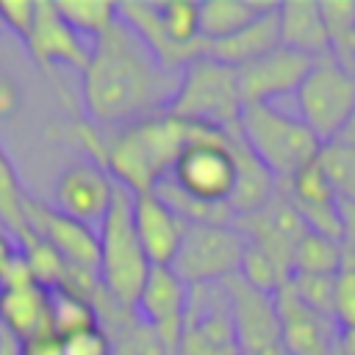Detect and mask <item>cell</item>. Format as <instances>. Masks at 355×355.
<instances>
[{
  "label": "cell",
  "instance_id": "cell-1",
  "mask_svg": "<svg viewBox=\"0 0 355 355\" xmlns=\"http://www.w3.org/2000/svg\"><path fill=\"white\" fill-rule=\"evenodd\" d=\"M175 89L178 75L161 69L122 19L92 42L89 64L80 72L86 119L105 130L128 128L166 111Z\"/></svg>",
  "mask_w": 355,
  "mask_h": 355
},
{
  "label": "cell",
  "instance_id": "cell-2",
  "mask_svg": "<svg viewBox=\"0 0 355 355\" xmlns=\"http://www.w3.org/2000/svg\"><path fill=\"white\" fill-rule=\"evenodd\" d=\"M97 236H100V283L111 297V302H116L125 311H133L153 266L133 227V194L119 183L114 191L111 211L97 227Z\"/></svg>",
  "mask_w": 355,
  "mask_h": 355
},
{
  "label": "cell",
  "instance_id": "cell-3",
  "mask_svg": "<svg viewBox=\"0 0 355 355\" xmlns=\"http://www.w3.org/2000/svg\"><path fill=\"white\" fill-rule=\"evenodd\" d=\"M239 133L275 180H288L322 150V141L311 133V128L297 114L277 105H244Z\"/></svg>",
  "mask_w": 355,
  "mask_h": 355
},
{
  "label": "cell",
  "instance_id": "cell-4",
  "mask_svg": "<svg viewBox=\"0 0 355 355\" xmlns=\"http://www.w3.org/2000/svg\"><path fill=\"white\" fill-rule=\"evenodd\" d=\"M241 108L244 103L239 94L236 69L200 55L178 75V89L166 111L189 125L230 130L239 125Z\"/></svg>",
  "mask_w": 355,
  "mask_h": 355
},
{
  "label": "cell",
  "instance_id": "cell-5",
  "mask_svg": "<svg viewBox=\"0 0 355 355\" xmlns=\"http://www.w3.org/2000/svg\"><path fill=\"white\" fill-rule=\"evenodd\" d=\"M166 178L202 205H227L236 189V155L230 130L194 125Z\"/></svg>",
  "mask_w": 355,
  "mask_h": 355
},
{
  "label": "cell",
  "instance_id": "cell-6",
  "mask_svg": "<svg viewBox=\"0 0 355 355\" xmlns=\"http://www.w3.org/2000/svg\"><path fill=\"white\" fill-rule=\"evenodd\" d=\"M297 116L311 128V133L327 144L338 139L344 125L355 114V72L344 69L333 55L316 58L297 94Z\"/></svg>",
  "mask_w": 355,
  "mask_h": 355
},
{
  "label": "cell",
  "instance_id": "cell-7",
  "mask_svg": "<svg viewBox=\"0 0 355 355\" xmlns=\"http://www.w3.org/2000/svg\"><path fill=\"white\" fill-rule=\"evenodd\" d=\"M247 241L236 225H186L172 269L186 286L225 283L241 269Z\"/></svg>",
  "mask_w": 355,
  "mask_h": 355
},
{
  "label": "cell",
  "instance_id": "cell-8",
  "mask_svg": "<svg viewBox=\"0 0 355 355\" xmlns=\"http://www.w3.org/2000/svg\"><path fill=\"white\" fill-rule=\"evenodd\" d=\"M239 355H288L280 341L275 297L247 286L239 275L225 280Z\"/></svg>",
  "mask_w": 355,
  "mask_h": 355
},
{
  "label": "cell",
  "instance_id": "cell-9",
  "mask_svg": "<svg viewBox=\"0 0 355 355\" xmlns=\"http://www.w3.org/2000/svg\"><path fill=\"white\" fill-rule=\"evenodd\" d=\"M189 297H191V286H186L172 266H153L133 305V313L161 338L169 355H175L180 347L186 313H189Z\"/></svg>",
  "mask_w": 355,
  "mask_h": 355
},
{
  "label": "cell",
  "instance_id": "cell-10",
  "mask_svg": "<svg viewBox=\"0 0 355 355\" xmlns=\"http://www.w3.org/2000/svg\"><path fill=\"white\" fill-rule=\"evenodd\" d=\"M25 219H28L31 233L36 239L47 241L69 263V269L100 275L97 227H89L78 219H69L67 214L55 211L50 202H42L33 194H28V200H25Z\"/></svg>",
  "mask_w": 355,
  "mask_h": 355
},
{
  "label": "cell",
  "instance_id": "cell-11",
  "mask_svg": "<svg viewBox=\"0 0 355 355\" xmlns=\"http://www.w3.org/2000/svg\"><path fill=\"white\" fill-rule=\"evenodd\" d=\"M114 191H116L114 178L100 164L80 158L58 175L50 205L67 214L69 219H78L89 227H100L111 211Z\"/></svg>",
  "mask_w": 355,
  "mask_h": 355
},
{
  "label": "cell",
  "instance_id": "cell-12",
  "mask_svg": "<svg viewBox=\"0 0 355 355\" xmlns=\"http://www.w3.org/2000/svg\"><path fill=\"white\" fill-rule=\"evenodd\" d=\"M25 47H28L33 64L42 72H47L55 83H58L55 69L69 67V69H75L80 75L86 69L89 53H92V44L67 25V19L61 17L58 6L50 3V0L36 3L33 28H31V36L25 39Z\"/></svg>",
  "mask_w": 355,
  "mask_h": 355
},
{
  "label": "cell",
  "instance_id": "cell-13",
  "mask_svg": "<svg viewBox=\"0 0 355 355\" xmlns=\"http://www.w3.org/2000/svg\"><path fill=\"white\" fill-rule=\"evenodd\" d=\"M316 58H308L297 50L277 47L263 58L236 69L239 94L244 105H275L280 97H294Z\"/></svg>",
  "mask_w": 355,
  "mask_h": 355
},
{
  "label": "cell",
  "instance_id": "cell-14",
  "mask_svg": "<svg viewBox=\"0 0 355 355\" xmlns=\"http://www.w3.org/2000/svg\"><path fill=\"white\" fill-rule=\"evenodd\" d=\"M277 183L311 233H319V236L338 241V236H341V200L324 175L319 155L313 161H308L302 169H297L288 180H277Z\"/></svg>",
  "mask_w": 355,
  "mask_h": 355
},
{
  "label": "cell",
  "instance_id": "cell-15",
  "mask_svg": "<svg viewBox=\"0 0 355 355\" xmlns=\"http://www.w3.org/2000/svg\"><path fill=\"white\" fill-rule=\"evenodd\" d=\"M275 311L280 322V341L288 355H330L338 338V324L302 305L288 283L275 294Z\"/></svg>",
  "mask_w": 355,
  "mask_h": 355
},
{
  "label": "cell",
  "instance_id": "cell-16",
  "mask_svg": "<svg viewBox=\"0 0 355 355\" xmlns=\"http://www.w3.org/2000/svg\"><path fill=\"white\" fill-rule=\"evenodd\" d=\"M133 227L150 266H172L186 233V222L155 191L133 194Z\"/></svg>",
  "mask_w": 355,
  "mask_h": 355
},
{
  "label": "cell",
  "instance_id": "cell-17",
  "mask_svg": "<svg viewBox=\"0 0 355 355\" xmlns=\"http://www.w3.org/2000/svg\"><path fill=\"white\" fill-rule=\"evenodd\" d=\"M119 19L133 31V36L147 47V53L158 61L161 69L180 75L194 58L202 55L205 47H183L178 42H172V36L166 33L155 3H144V0H133V3H116Z\"/></svg>",
  "mask_w": 355,
  "mask_h": 355
},
{
  "label": "cell",
  "instance_id": "cell-18",
  "mask_svg": "<svg viewBox=\"0 0 355 355\" xmlns=\"http://www.w3.org/2000/svg\"><path fill=\"white\" fill-rule=\"evenodd\" d=\"M0 327L19 344L50 330V288L39 283L0 286Z\"/></svg>",
  "mask_w": 355,
  "mask_h": 355
},
{
  "label": "cell",
  "instance_id": "cell-19",
  "mask_svg": "<svg viewBox=\"0 0 355 355\" xmlns=\"http://www.w3.org/2000/svg\"><path fill=\"white\" fill-rule=\"evenodd\" d=\"M277 47H280V25H277V6H275L272 11L261 14L247 28H241L239 33L205 44L202 55H208L230 69H241Z\"/></svg>",
  "mask_w": 355,
  "mask_h": 355
},
{
  "label": "cell",
  "instance_id": "cell-20",
  "mask_svg": "<svg viewBox=\"0 0 355 355\" xmlns=\"http://www.w3.org/2000/svg\"><path fill=\"white\" fill-rule=\"evenodd\" d=\"M277 25H280L283 47L297 50L308 58L330 55V36L324 31L319 3H313V0L277 3Z\"/></svg>",
  "mask_w": 355,
  "mask_h": 355
},
{
  "label": "cell",
  "instance_id": "cell-21",
  "mask_svg": "<svg viewBox=\"0 0 355 355\" xmlns=\"http://www.w3.org/2000/svg\"><path fill=\"white\" fill-rule=\"evenodd\" d=\"M230 141H233V155H236V189H233V197L227 205H230L233 216H247V214L263 208L275 197L277 180L244 144L239 125L230 128Z\"/></svg>",
  "mask_w": 355,
  "mask_h": 355
},
{
  "label": "cell",
  "instance_id": "cell-22",
  "mask_svg": "<svg viewBox=\"0 0 355 355\" xmlns=\"http://www.w3.org/2000/svg\"><path fill=\"white\" fill-rule=\"evenodd\" d=\"M277 3H252V0H208L200 3V39L202 44L227 39L247 28L261 14L272 11Z\"/></svg>",
  "mask_w": 355,
  "mask_h": 355
},
{
  "label": "cell",
  "instance_id": "cell-23",
  "mask_svg": "<svg viewBox=\"0 0 355 355\" xmlns=\"http://www.w3.org/2000/svg\"><path fill=\"white\" fill-rule=\"evenodd\" d=\"M25 200H28V191L22 186V178L0 141V225L17 239V244L33 236L25 219Z\"/></svg>",
  "mask_w": 355,
  "mask_h": 355
},
{
  "label": "cell",
  "instance_id": "cell-24",
  "mask_svg": "<svg viewBox=\"0 0 355 355\" xmlns=\"http://www.w3.org/2000/svg\"><path fill=\"white\" fill-rule=\"evenodd\" d=\"M94 327H103V324H100L97 305L92 300L67 288L50 291V330L58 338H69Z\"/></svg>",
  "mask_w": 355,
  "mask_h": 355
},
{
  "label": "cell",
  "instance_id": "cell-25",
  "mask_svg": "<svg viewBox=\"0 0 355 355\" xmlns=\"http://www.w3.org/2000/svg\"><path fill=\"white\" fill-rule=\"evenodd\" d=\"M55 6L67 19V25L86 42H97L119 19L116 3H105V0H61Z\"/></svg>",
  "mask_w": 355,
  "mask_h": 355
},
{
  "label": "cell",
  "instance_id": "cell-26",
  "mask_svg": "<svg viewBox=\"0 0 355 355\" xmlns=\"http://www.w3.org/2000/svg\"><path fill=\"white\" fill-rule=\"evenodd\" d=\"M341 269V247L336 239L319 236V233H305L291 258V275H338Z\"/></svg>",
  "mask_w": 355,
  "mask_h": 355
},
{
  "label": "cell",
  "instance_id": "cell-27",
  "mask_svg": "<svg viewBox=\"0 0 355 355\" xmlns=\"http://www.w3.org/2000/svg\"><path fill=\"white\" fill-rule=\"evenodd\" d=\"M155 8L172 42L183 47H205L200 39V3L169 0V3H155Z\"/></svg>",
  "mask_w": 355,
  "mask_h": 355
},
{
  "label": "cell",
  "instance_id": "cell-28",
  "mask_svg": "<svg viewBox=\"0 0 355 355\" xmlns=\"http://www.w3.org/2000/svg\"><path fill=\"white\" fill-rule=\"evenodd\" d=\"M319 164L333 183L338 200L355 202V150L341 141H327L319 150Z\"/></svg>",
  "mask_w": 355,
  "mask_h": 355
},
{
  "label": "cell",
  "instance_id": "cell-29",
  "mask_svg": "<svg viewBox=\"0 0 355 355\" xmlns=\"http://www.w3.org/2000/svg\"><path fill=\"white\" fill-rule=\"evenodd\" d=\"M239 277H241L247 286H252V288H258V291H263V294H275L283 283H288V272H283L266 252H261V250L252 247V244H247V250H244Z\"/></svg>",
  "mask_w": 355,
  "mask_h": 355
},
{
  "label": "cell",
  "instance_id": "cell-30",
  "mask_svg": "<svg viewBox=\"0 0 355 355\" xmlns=\"http://www.w3.org/2000/svg\"><path fill=\"white\" fill-rule=\"evenodd\" d=\"M333 283H336V275L333 277L330 275H291L288 277V286L297 294V300L308 305L311 311L330 316V319H333Z\"/></svg>",
  "mask_w": 355,
  "mask_h": 355
},
{
  "label": "cell",
  "instance_id": "cell-31",
  "mask_svg": "<svg viewBox=\"0 0 355 355\" xmlns=\"http://www.w3.org/2000/svg\"><path fill=\"white\" fill-rule=\"evenodd\" d=\"M333 322L338 330H355V269H338L333 283Z\"/></svg>",
  "mask_w": 355,
  "mask_h": 355
},
{
  "label": "cell",
  "instance_id": "cell-32",
  "mask_svg": "<svg viewBox=\"0 0 355 355\" xmlns=\"http://www.w3.org/2000/svg\"><path fill=\"white\" fill-rule=\"evenodd\" d=\"M324 31L330 36V47L344 42L355 28V0H322L319 3Z\"/></svg>",
  "mask_w": 355,
  "mask_h": 355
},
{
  "label": "cell",
  "instance_id": "cell-33",
  "mask_svg": "<svg viewBox=\"0 0 355 355\" xmlns=\"http://www.w3.org/2000/svg\"><path fill=\"white\" fill-rule=\"evenodd\" d=\"M33 17H36V3H31V0H3L0 3V22H3V28L17 33L22 42L31 36Z\"/></svg>",
  "mask_w": 355,
  "mask_h": 355
},
{
  "label": "cell",
  "instance_id": "cell-34",
  "mask_svg": "<svg viewBox=\"0 0 355 355\" xmlns=\"http://www.w3.org/2000/svg\"><path fill=\"white\" fill-rule=\"evenodd\" d=\"M61 344H64V355H114L111 338L103 327L61 338Z\"/></svg>",
  "mask_w": 355,
  "mask_h": 355
},
{
  "label": "cell",
  "instance_id": "cell-35",
  "mask_svg": "<svg viewBox=\"0 0 355 355\" xmlns=\"http://www.w3.org/2000/svg\"><path fill=\"white\" fill-rule=\"evenodd\" d=\"M338 247H341V269H355V202L352 200H341V236H338Z\"/></svg>",
  "mask_w": 355,
  "mask_h": 355
},
{
  "label": "cell",
  "instance_id": "cell-36",
  "mask_svg": "<svg viewBox=\"0 0 355 355\" xmlns=\"http://www.w3.org/2000/svg\"><path fill=\"white\" fill-rule=\"evenodd\" d=\"M19 355H64V344L55 333H42L19 344Z\"/></svg>",
  "mask_w": 355,
  "mask_h": 355
},
{
  "label": "cell",
  "instance_id": "cell-37",
  "mask_svg": "<svg viewBox=\"0 0 355 355\" xmlns=\"http://www.w3.org/2000/svg\"><path fill=\"white\" fill-rule=\"evenodd\" d=\"M17 108H19V89L6 72H0V119L14 116Z\"/></svg>",
  "mask_w": 355,
  "mask_h": 355
},
{
  "label": "cell",
  "instance_id": "cell-38",
  "mask_svg": "<svg viewBox=\"0 0 355 355\" xmlns=\"http://www.w3.org/2000/svg\"><path fill=\"white\" fill-rule=\"evenodd\" d=\"M17 255H19V244H17V239H14L8 230L0 227V275L6 272V266H8Z\"/></svg>",
  "mask_w": 355,
  "mask_h": 355
},
{
  "label": "cell",
  "instance_id": "cell-39",
  "mask_svg": "<svg viewBox=\"0 0 355 355\" xmlns=\"http://www.w3.org/2000/svg\"><path fill=\"white\" fill-rule=\"evenodd\" d=\"M0 355H19V341L0 327Z\"/></svg>",
  "mask_w": 355,
  "mask_h": 355
},
{
  "label": "cell",
  "instance_id": "cell-40",
  "mask_svg": "<svg viewBox=\"0 0 355 355\" xmlns=\"http://www.w3.org/2000/svg\"><path fill=\"white\" fill-rule=\"evenodd\" d=\"M333 141H341V144H347V147L355 150V114H352V119L344 125V130L338 133V139H333Z\"/></svg>",
  "mask_w": 355,
  "mask_h": 355
},
{
  "label": "cell",
  "instance_id": "cell-41",
  "mask_svg": "<svg viewBox=\"0 0 355 355\" xmlns=\"http://www.w3.org/2000/svg\"><path fill=\"white\" fill-rule=\"evenodd\" d=\"M3 31H6V28H3V22H0V33H3Z\"/></svg>",
  "mask_w": 355,
  "mask_h": 355
},
{
  "label": "cell",
  "instance_id": "cell-42",
  "mask_svg": "<svg viewBox=\"0 0 355 355\" xmlns=\"http://www.w3.org/2000/svg\"><path fill=\"white\" fill-rule=\"evenodd\" d=\"M0 227H3V225H0ZM3 230H6V227H3Z\"/></svg>",
  "mask_w": 355,
  "mask_h": 355
}]
</instances>
